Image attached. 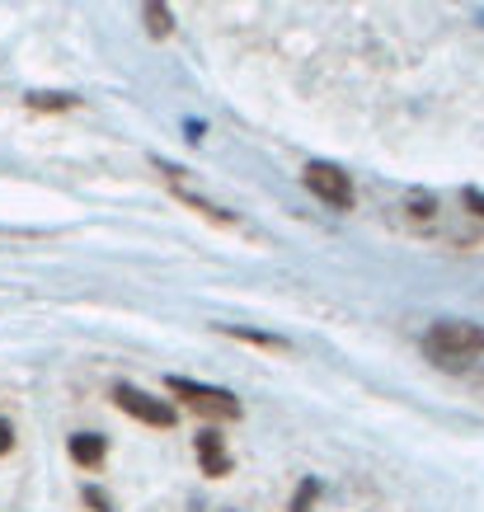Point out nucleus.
Instances as JSON below:
<instances>
[{
  "instance_id": "f257e3e1",
  "label": "nucleus",
  "mask_w": 484,
  "mask_h": 512,
  "mask_svg": "<svg viewBox=\"0 0 484 512\" xmlns=\"http://www.w3.org/2000/svg\"><path fill=\"white\" fill-rule=\"evenodd\" d=\"M423 353L433 362H442V367H461L475 353H484V329L466 325V320H442V325H433L423 334Z\"/></svg>"
},
{
  "instance_id": "f03ea898",
  "label": "nucleus",
  "mask_w": 484,
  "mask_h": 512,
  "mask_svg": "<svg viewBox=\"0 0 484 512\" xmlns=\"http://www.w3.org/2000/svg\"><path fill=\"white\" fill-rule=\"evenodd\" d=\"M165 386H170L174 400H184L188 409H198L203 419H240V400H235L231 390L198 386V381H188V376H170Z\"/></svg>"
},
{
  "instance_id": "7ed1b4c3",
  "label": "nucleus",
  "mask_w": 484,
  "mask_h": 512,
  "mask_svg": "<svg viewBox=\"0 0 484 512\" xmlns=\"http://www.w3.org/2000/svg\"><path fill=\"white\" fill-rule=\"evenodd\" d=\"M306 188H311L315 198H325L334 212H348V207H353V184H348V174L339 170V165L311 160V165H306Z\"/></svg>"
},
{
  "instance_id": "20e7f679",
  "label": "nucleus",
  "mask_w": 484,
  "mask_h": 512,
  "mask_svg": "<svg viewBox=\"0 0 484 512\" xmlns=\"http://www.w3.org/2000/svg\"><path fill=\"white\" fill-rule=\"evenodd\" d=\"M113 400H118V409L123 414H132V419L151 423V428H174V404L170 400H156V395H146V390L137 386H113Z\"/></svg>"
},
{
  "instance_id": "39448f33",
  "label": "nucleus",
  "mask_w": 484,
  "mask_h": 512,
  "mask_svg": "<svg viewBox=\"0 0 484 512\" xmlns=\"http://www.w3.org/2000/svg\"><path fill=\"white\" fill-rule=\"evenodd\" d=\"M198 461H203L207 475H226V470H231V451H226L217 428H203V433H198Z\"/></svg>"
},
{
  "instance_id": "423d86ee",
  "label": "nucleus",
  "mask_w": 484,
  "mask_h": 512,
  "mask_svg": "<svg viewBox=\"0 0 484 512\" xmlns=\"http://www.w3.org/2000/svg\"><path fill=\"white\" fill-rule=\"evenodd\" d=\"M66 451H71V461H76V466L94 470V466H104V456H109V442H104L99 433H76L71 442H66Z\"/></svg>"
},
{
  "instance_id": "0eeeda50",
  "label": "nucleus",
  "mask_w": 484,
  "mask_h": 512,
  "mask_svg": "<svg viewBox=\"0 0 484 512\" xmlns=\"http://www.w3.org/2000/svg\"><path fill=\"white\" fill-rule=\"evenodd\" d=\"M141 24L151 29V38H170V29H174V15L160 5V0H151V5H141Z\"/></svg>"
},
{
  "instance_id": "6e6552de",
  "label": "nucleus",
  "mask_w": 484,
  "mask_h": 512,
  "mask_svg": "<svg viewBox=\"0 0 484 512\" xmlns=\"http://www.w3.org/2000/svg\"><path fill=\"white\" fill-rule=\"evenodd\" d=\"M231 339L254 343V348H273V353H287V339H273V334H254V329H226Z\"/></svg>"
},
{
  "instance_id": "1a4fd4ad",
  "label": "nucleus",
  "mask_w": 484,
  "mask_h": 512,
  "mask_svg": "<svg viewBox=\"0 0 484 512\" xmlns=\"http://www.w3.org/2000/svg\"><path fill=\"white\" fill-rule=\"evenodd\" d=\"M29 109H43V113L76 109V99H71V94H29Z\"/></svg>"
},
{
  "instance_id": "9d476101",
  "label": "nucleus",
  "mask_w": 484,
  "mask_h": 512,
  "mask_svg": "<svg viewBox=\"0 0 484 512\" xmlns=\"http://www.w3.org/2000/svg\"><path fill=\"white\" fill-rule=\"evenodd\" d=\"M10 447H15V428L10 419H0V456H10Z\"/></svg>"
},
{
  "instance_id": "9b49d317",
  "label": "nucleus",
  "mask_w": 484,
  "mask_h": 512,
  "mask_svg": "<svg viewBox=\"0 0 484 512\" xmlns=\"http://www.w3.org/2000/svg\"><path fill=\"white\" fill-rule=\"evenodd\" d=\"M85 503H90L94 512H113V503L104 494H99V489H85Z\"/></svg>"
},
{
  "instance_id": "f8f14e48",
  "label": "nucleus",
  "mask_w": 484,
  "mask_h": 512,
  "mask_svg": "<svg viewBox=\"0 0 484 512\" xmlns=\"http://www.w3.org/2000/svg\"><path fill=\"white\" fill-rule=\"evenodd\" d=\"M461 198H466V207H470V212H475V217H484V193H475V188H466Z\"/></svg>"
},
{
  "instance_id": "ddd939ff",
  "label": "nucleus",
  "mask_w": 484,
  "mask_h": 512,
  "mask_svg": "<svg viewBox=\"0 0 484 512\" xmlns=\"http://www.w3.org/2000/svg\"><path fill=\"white\" fill-rule=\"evenodd\" d=\"M311 498H315V480H306V484H301V498L292 503V512H306V503H311Z\"/></svg>"
}]
</instances>
